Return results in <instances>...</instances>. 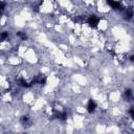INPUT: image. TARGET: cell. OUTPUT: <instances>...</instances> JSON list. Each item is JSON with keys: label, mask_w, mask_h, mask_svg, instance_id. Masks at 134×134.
Returning a JSON list of instances; mask_svg holds the SVG:
<instances>
[{"label": "cell", "mask_w": 134, "mask_h": 134, "mask_svg": "<svg viewBox=\"0 0 134 134\" xmlns=\"http://www.w3.org/2000/svg\"><path fill=\"white\" fill-rule=\"evenodd\" d=\"M87 22H88V24L90 25V27L96 28L97 25H98V22H99V18H97L96 16L92 15V16H90V17L87 19Z\"/></svg>", "instance_id": "7a4b0ae2"}, {"label": "cell", "mask_w": 134, "mask_h": 134, "mask_svg": "<svg viewBox=\"0 0 134 134\" xmlns=\"http://www.w3.org/2000/svg\"><path fill=\"white\" fill-rule=\"evenodd\" d=\"M129 112H130L131 117H132V118H134V109H133V108H130V111H129Z\"/></svg>", "instance_id": "4fadbf2b"}, {"label": "cell", "mask_w": 134, "mask_h": 134, "mask_svg": "<svg viewBox=\"0 0 134 134\" xmlns=\"http://www.w3.org/2000/svg\"><path fill=\"white\" fill-rule=\"evenodd\" d=\"M107 1V3L112 7V8H114V9H121L122 7H121V4L118 2V1H115V0H106Z\"/></svg>", "instance_id": "5b68a950"}, {"label": "cell", "mask_w": 134, "mask_h": 134, "mask_svg": "<svg viewBox=\"0 0 134 134\" xmlns=\"http://www.w3.org/2000/svg\"><path fill=\"white\" fill-rule=\"evenodd\" d=\"M52 114H53V117H55L60 120H66L67 119V113L65 111H58V110L53 109Z\"/></svg>", "instance_id": "6da1fadb"}, {"label": "cell", "mask_w": 134, "mask_h": 134, "mask_svg": "<svg viewBox=\"0 0 134 134\" xmlns=\"http://www.w3.org/2000/svg\"><path fill=\"white\" fill-rule=\"evenodd\" d=\"M20 121H21V124H22L24 127H25V126L28 127V126L31 124L30 120H29V117H28V116H22L21 119H20Z\"/></svg>", "instance_id": "52a82bcc"}, {"label": "cell", "mask_w": 134, "mask_h": 134, "mask_svg": "<svg viewBox=\"0 0 134 134\" xmlns=\"http://www.w3.org/2000/svg\"><path fill=\"white\" fill-rule=\"evenodd\" d=\"M95 109H96V104H95V102H94L93 99H89V102H88V104H87V111H88L89 113H93V112L95 111Z\"/></svg>", "instance_id": "277c9868"}, {"label": "cell", "mask_w": 134, "mask_h": 134, "mask_svg": "<svg viewBox=\"0 0 134 134\" xmlns=\"http://www.w3.org/2000/svg\"><path fill=\"white\" fill-rule=\"evenodd\" d=\"M4 7H5V3L0 1V15L3 13V10H4Z\"/></svg>", "instance_id": "7c38bea8"}, {"label": "cell", "mask_w": 134, "mask_h": 134, "mask_svg": "<svg viewBox=\"0 0 134 134\" xmlns=\"http://www.w3.org/2000/svg\"><path fill=\"white\" fill-rule=\"evenodd\" d=\"M17 36H18V37H20L22 40H26V39H27L26 34H25V32H23V31H19V32H17Z\"/></svg>", "instance_id": "8fae6325"}, {"label": "cell", "mask_w": 134, "mask_h": 134, "mask_svg": "<svg viewBox=\"0 0 134 134\" xmlns=\"http://www.w3.org/2000/svg\"><path fill=\"white\" fill-rule=\"evenodd\" d=\"M31 84H40V85H45L46 84V76L43 75V74H39L37 75L32 81H31Z\"/></svg>", "instance_id": "3957f363"}, {"label": "cell", "mask_w": 134, "mask_h": 134, "mask_svg": "<svg viewBox=\"0 0 134 134\" xmlns=\"http://www.w3.org/2000/svg\"><path fill=\"white\" fill-rule=\"evenodd\" d=\"M125 16H126V18L129 19V20L132 19V17H133V9H132V7H129L128 9H126Z\"/></svg>", "instance_id": "ba28073f"}, {"label": "cell", "mask_w": 134, "mask_h": 134, "mask_svg": "<svg viewBox=\"0 0 134 134\" xmlns=\"http://www.w3.org/2000/svg\"><path fill=\"white\" fill-rule=\"evenodd\" d=\"M7 37H8V32H7V31H3V32H1V34H0V41H4V40H6Z\"/></svg>", "instance_id": "30bf717a"}, {"label": "cell", "mask_w": 134, "mask_h": 134, "mask_svg": "<svg viewBox=\"0 0 134 134\" xmlns=\"http://www.w3.org/2000/svg\"><path fill=\"white\" fill-rule=\"evenodd\" d=\"M18 84H19L21 87H25V88H29V87L32 86L31 82L28 83V82H27L26 80H24L23 77H19V79H18Z\"/></svg>", "instance_id": "8992f818"}, {"label": "cell", "mask_w": 134, "mask_h": 134, "mask_svg": "<svg viewBox=\"0 0 134 134\" xmlns=\"http://www.w3.org/2000/svg\"><path fill=\"white\" fill-rule=\"evenodd\" d=\"M125 96H126L129 100H131V99L133 98V93H132V91H131L130 89H128V90L125 92Z\"/></svg>", "instance_id": "9c48e42d"}]
</instances>
